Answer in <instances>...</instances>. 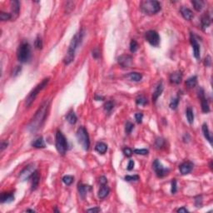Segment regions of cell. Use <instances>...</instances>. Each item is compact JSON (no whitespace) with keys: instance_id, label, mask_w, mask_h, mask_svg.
I'll return each mask as SVG.
<instances>
[{"instance_id":"60d3db41","label":"cell","mask_w":213,"mask_h":213,"mask_svg":"<svg viewBox=\"0 0 213 213\" xmlns=\"http://www.w3.org/2000/svg\"><path fill=\"white\" fill-rule=\"evenodd\" d=\"M139 180V176L134 175V176H126L125 177V181H135Z\"/></svg>"},{"instance_id":"f1b7e54d","label":"cell","mask_w":213,"mask_h":213,"mask_svg":"<svg viewBox=\"0 0 213 213\" xmlns=\"http://www.w3.org/2000/svg\"><path fill=\"white\" fill-rule=\"evenodd\" d=\"M192 4L194 8L198 12L201 11L203 7H204V2L201 1V0H192Z\"/></svg>"},{"instance_id":"7402d4cb","label":"cell","mask_w":213,"mask_h":213,"mask_svg":"<svg viewBox=\"0 0 213 213\" xmlns=\"http://www.w3.org/2000/svg\"><path fill=\"white\" fill-rule=\"evenodd\" d=\"M201 27H202V29L205 30V28H206L207 27H209L210 24L212 23V19L210 18L209 14L208 13H205L203 16L201 17Z\"/></svg>"},{"instance_id":"ba28073f","label":"cell","mask_w":213,"mask_h":213,"mask_svg":"<svg viewBox=\"0 0 213 213\" xmlns=\"http://www.w3.org/2000/svg\"><path fill=\"white\" fill-rule=\"evenodd\" d=\"M145 38L153 47H158L160 43V36L154 30H149L145 34Z\"/></svg>"},{"instance_id":"603a6c76","label":"cell","mask_w":213,"mask_h":213,"mask_svg":"<svg viewBox=\"0 0 213 213\" xmlns=\"http://www.w3.org/2000/svg\"><path fill=\"white\" fill-rule=\"evenodd\" d=\"M202 133H203V135H204L206 139L212 144V136L210 133L209 128H208V126L206 123H204L202 125Z\"/></svg>"},{"instance_id":"9a60e30c","label":"cell","mask_w":213,"mask_h":213,"mask_svg":"<svg viewBox=\"0 0 213 213\" xmlns=\"http://www.w3.org/2000/svg\"><path fill=\"white\" fill-rule=\"evenodd\" d=\"M193 165L192 162L191 161H186V162H183L181 163L180 167H179V170L182 175H186V174H189L193 169Z\"/></svg>"},{"instance_id":"836d02e7","label":"cell","mask_w":213,"mask_h":213,"mask_svg":"<svg viewBox=\"0 0 213 213\" xmlns=\"http://www.w3.org/2000/svg\"><path fill=\"white\" fill-rule=\"evenodd\" d=\"M34 46L37 49H42L43 48V40L40 36H38L34 41Z\"/></svg>"},{"instance_id":"bcb514c9","label":"cell","mask_w":213,"mask_h":213,"mask_svg":"<svg viewBox=\"0 0 213 213\" xmlns=\"http://www.w3.org/2000/svg\"><path fill=\"white\" fill-rule=\"evenodd\" d=\"M100 56V51L97 48H94L93 50V57L94 58H98Z\"/></svg>"},{"instance_id":"6da1fadb","label":"cell","mask_w":213,"mask_h":213,"mask_svg":"<svg viewBox=\"0 0 213 213\" xmlns=\"http://www.w3.org/2000/svg\"><path fill=\"white\" fill-rule=\"evenodd\" d=\"M49 104H50L49 101L44 102L43 104L41 105V107L37 111L36 113L34 114V116L30 122V123L28 124V129H29L30 132H32V133L36 132L38 129L41 128V127L44 123L45 119H46L47 115H48Z\"/></svg>"},{"instance_id":"ee69618b","label":"cell","mask_w":213,"mask_h":213,"mask_svg":"<svg viewBox=\"0 0 213 213\" xmlns=\"http://www.w3.org/2000/svg\"><path fill=\"white\" fill-rule=\"evenodd\" d=\"M142 117H143V114L142 113H137L135 114V119L137 121V123H141L142 121Z\"/></svg>"},{"instance_id":"74e56055","label":"cell","mask_w":213,"mask_h":213,"mask_svg":"<svg viewBox=\"0 0 213 213\" xmlns=\"http://www.w3.org/2000/svg\"><path fill=\"white\" fill-rule=\"evenodd\" d=\"M113 107H114V103L112 101H108L104 104V109L105 111H107L108 113H110L113 110Z\"/></svg>"},{"instance_id":"ab89813d","label":"cell","mask_w":213,"mask_h":213,"mask_svg":"<svg viewBox=\"0 0 213 213\" xmlns=\"http://www.w3.org/2000/svg\"><path fill=\"white\" fill-rule=\"evenodd\" d=\"M137 48H138V44H137V41L133 39L130 43V51L132 52H137Z\"/></svg>"},{"instance_id":"d4e9b609","label":"cell","mask_w":213,"mask_h":213,"mask_svg":"<svg viewBox=\"0 0 213 213\" xmlns=\"http://www.w3.org/2000/svg\"><path fill=\"white\" fill-rule=\"evenodd\" d=\"M95 150H96L98 153L104 154V153H106V152L108 151V145L104 143V142H97L96 144Z\"/></svg>"},{"instance_id":"cb8c5ba5","label":"cell","mask_w":213,"mask_h":213,"mask_svg":"<svg viewBox=\"0 0 213 213\" xmlns=\"http://www.w3.org/2000/svg\"><path fill=\"white\" fill-rule=\"evenodd\" d=\"M110 192V189L108 186L106 185H102V187L98 192V197L100 199H104L105 197H108V195Z\"/></svg>"},{"instance_id":"f6af8a7d","label":"cell","mask_w":213,"mask_h":213,"mask_svg":"<svg viewBox=\"0 0 213 213\" xmlns=\"http://www.w3.org/2000/svg\"><path fill=\"white\" fill-rule=\"evenodd\" d=\"M177 181L175 179H173V181H172V189H171V192L172 194L177 192Z\"/></svg>"},{"instance_id":"7dc6e473","label":"cell","mask_w":213,"mask_h":213,"mask_svg":"<svg viewBox=\"0 0 213 213\" xmlns=\"http://www.w3.org/2000/svg\"><path fill=\"white\" fill-rule=\"evenodd\" d=\"M211 63H212V58L210 56H207L204 60V64H205L206 67H210Z\"/></svg>"},{"instance_id":"4dcf8cb0","label":"cell","mask_w":213,"mask_h":213,"mask_svg":"<svg viewBox=\"0 0 213 213\" xmlns=\"http://www.w3.org/2000/svg\"><path fill=\"white\" fill-rule=\"evenodd\" d=\"M186 118L190 124H192L194 122V113H193L192 109L191 108H188L186 111Z\"/></svg>"},{"instance_id":"e0dca14e","label":"cell","mask_w":213,"mask_h":213,"mask_svg":"<svg viewBox=\"0 0 213 213\" xmlns=\"http://www.w3.org/2000/svg\"><path fill=\"white\" fill-rule=\"evenodd\" d=\"M180 12H181L182 17L185 18L186 20H191L192 18L194 15H193V13L192 12V10L189 9L188 8H186L185 6H182L180 9Z\"/></svg>"},{"instance_id":"30bf717a","label":"cell","mask_w":213,"mask_h":213,"mask_svg":"<svg viewBox=\"0 0 213 213\" xmlns=\"http://www.w3.org/2000/svg\"><path fill=\"white\" fill-rule=\"evenodd\" d=\"M35 172V167L33 165H28L22 171L19 175V177L22 181L28 180L29 178H31L32 174Z\"/></svg>"},{"instance_id":"681fc988","label":"cell","mask_w":213,"mask_h":213,"mask_svg":"<svg viewBox=\"0 0 213 213\" xmlns=\"http://www.w3.org/2000/svg\"><path fill=\"white\" fill-rule=\"evenodd\" d=\"M99 181H100L101 185H106L108 183V179L106 178L105 177H101L100 179H99Z\"/></svg>"},{"instance_id":"5b68a950","label":"cell","mask_w":213,"mask_h":213,"mask_svg":"<svg viewBox=\"0 0 213 213\" xmlns=\"http://www.w3.org/2000/svg\"><path fill=\"white\" fill-rule=\"evenodd\" d=\"M77 138L78 143L83 147L85 151H88L90 147V140H89L88 133L84 127H80L77 131Z\"/></svg>"},{"instance_id":"d6986e66","label":"cell","mask_w":213,"mask_h":213,"mask_svg":"<svg viewBox=\"0 0 213 213\" xmlns=\"http://www.w3.org/2000/svg\"><path fill=\"white\" fill-rule=\"evenodd\" d=\"M31 180H32V191L37 189L38 186L39 184V181H40V177L39 174L38 172V171H35L34 173L32 174V176L31 177Z\"/></svg>"},{"instance_id":"7bdbcfd3","label":"cell","mask_w":213,"mask_h":213,"mask_svg":"<svg viewBox=\"0 0 213 213\" xmlns=\"http://www.w3.org/2000/svg\"><path fill=\"white\" fill-rule=\"evenodd\" d=\"M123 153H124L125 156H127V157H131L132 155H133V150L131 148H129V147H125L124 149H123Z\"/></svg>"},{"instance_id":"ffe728a7","label":"cell","mask_w":213,"mask_h":213,"mask_svg":"<svg viewBox=\"0 0 213 213\" xmlns=\"http://www.w3.org/2000/svg\"><path fill=\"white\" fill-rule=\"evenodd\" d=\"M162 91H163V85H162V83H159L158 85L157 86V88L155 89L154 93H153V101L154 102H156L157 100V98L161 96V94L162 93Z\"/></svg>"},{"instance_id":"83f0119b","label":"cell","mask_w":213,"mask_h":213,"mask_svg":"<svg viewBox=\"0 0 213 213\" xmlns=\"http://www.w3.org/2000/svg\"><path fill=\"white\" fill-rule=\"evenodd\" d=\"M66 119H67V121L69 122L70 124L73 125L77 122V117L76 114L74 113V112H69L67 114V116H66Z\"/></svg>"},{"instance_id":"8d00e7d4","label":"cell","mask_w":213,"mask_h":213,"mask_svg":"<svg viewBox=\"0 0 213 213\" xmlns=\"http://www.w3.org/2000/svg\"><path fill=\"white\" fill-rule=\"evenodd\" d=\"M133 128H134V125H133V123H132L131 122H128L126 123V126H125V132H126L127 134H130V133H132Z\"/></svg>"},{"instance_id":"8fae6325","label":"cell","mask_w":213,"mask_h":213,"mask_svg":"<svg viewBox=\"0 0 213 213\" xmlns=\"http://www.w3.org/2000/svg\"><path fill=\"white\" fill-rule=\"evenodd\" d=\"M190 41H191V43L192 46L193 55L197 59H199V57H200V45L198 43V42L196 39V38H195L192 32L190 35Z\"/></svg>"},{"instance_id":"c3c4849f","label":"cell","mask_w":213,"mask_h":213,"mask_svg":"<svg viewBox=\"0 0 213 213\" xmlns=\"http://www.w3.org/2000/svg\"><path fill=\"white\" fill-rule=\"evenodd\" d=\"M21 67L20 66H17L16 68L15 69H13V76H17L18 73H20V72H21Z\"/></svg>"},{"instance_id":"f5cc1de1","label":"cell","mask_w":213,"mask_h":213,"mask_svg":"<svg viewBox=\"0 0 213 213\" xmlns=\"http://www.w3.org/2000/svg\"><path fill=\"white\" fill-rule=\"evenodd\" d=\"M88 212H101V209L99 207H95V208L88 209Z\"/></svg>"},{"instance_id":"2e32d148","label":"cell","mask_w":213,"mask_h":213,"mask_svg":"<svg viewBox=\"0 0 213 213\" xmlns=\"http://www.w3.org/2000/svg\"><path fill=\"white\" fill-rule=\"evenodd\" d=\"M77 189H78V192H79V195H80V197L83 198V199H84L85 197L87 196V193H88V191H90V190L92 189L91 188V186H87V185H83V183H78V185H77Z\"/></svg>"},{"instance_id":"f35d334b","label":"cell","mask_w":213,"mask_h":213,"mask_svg":"<svg viewBox=\"0 0 213 213\" xmlns=\"http://www.w3.org/2000/svg\"><path fill=\"white\" fill-rule=\"evenodd\" d=\"M178 103H179V97H177L176 98L172 99L171 102H170V108H171L172 109H173V110H175V109H177V106H178Z\"/></svg>"},{"instance_id":"4fadbf2b","label":"cell","mask_w":213,"mask_h":213,"mask_svg":"<svg viewBox=\"0 0 213 213\" xmlns=\"http://www.w3.org/2000/svg\"><path fill=\"white\" fill-rule=\"evenodd\" d=\"M11 16H12V20H15L18 18L19 15V11H20V4L18 1L13 0L11 1Z\"/></svg>"},{"instance_id":"b9f144b4","label":"cell","mask_w":213,"mask_h":213,"mask_svg":"<svg viewBox=\"0 0 213 213\" xmlns=\"http://www.w3.org/2000/svg\"><path fill=\"white\" fill-rule=\"evenodd\" d=\"M134 153L137 155H147L149 152L147 149H135Z\"/></svg>"},{"instance_id":"11a10c76","label":"cell","mask_w":213,"mask_h":213,"mask_svg":"<svg viewBox=\"0 0 213 213\" xmlns=\"http://www.w3.org/2000/svg\"><path fill=\"white\" fill-rule=\"evenodd\" d=\"M95 99H96L97 101H102L103 100V97H102L97 96V95H96V96H95Z\"/></svg>"},{"instance_id":"db71d44e","label":"cell","mask_w":213,"mask_h":213,"mask_svg":"<svg viewBox=\"0 0 213 213\" xmlns=\"http://www.w3.org/2000/svg\"><path fill=\"white\" fill-rule=\"evenodd\" d=\"M177 212H188V210L185 208L184 206H182V207L177 210Z\"/></svg>"},{"instance_id":"d6a6232c","label":"cell","mask_w":213,"mask_h":213,"mask_svg":"<svg viewBox=\"0 0 213 213\" xmlns=\"http://www.w3.org/2000/svg\"><path fill=\"white\" fill-rule=\"evenodd\" d=\"M165 143L166 142L165 140L163 139V138H161V137H158L157 140H156V142H155V146H156V147L158 149L160 148H162L164 146H165Z\"/></svg>"},{"instance_id":"44dd1931","label":"cell","mask_w":213,"mask_h":213,"mask_svg":"<svg viewBox=\"0 0 213 213\" xmlns=\"http://www.w3.org/2000/svg\"><path fill=\"white\" fill-rule=\"evenodd\" d=\"M0 200L2 203H5V202H11L14 200V197H13V193H7V192H3L1 194V197H0Z\"/></svg>"},{"instance_id":"484cf974","label":"cell","mask_w":213,"mask_h":213,"mask_svg":"<svg viewBox=\"0 0 213 213\" xmlns=\"http://www.w3.org/2000/svg\"><path fill=\"white\" fill-rule=\"evenodd\" d=\"M32 146L33 147H35V148H44L45 142L43 138L42 137L37 138L36 140H34L32 142Z\"/></svg>"},{"instance_id":"8992f818","label":"cell","mask_w":213,"mask_h":213,"mask_svg":"<svg viewBox=\"0 0 213 213\" xmlns=\"http://www.w3.org/2000/svg\"><path fill=\"white\" fill-rule=\"evenodd\" d=\"M48 82H49V78H45L39 84H38L35 87V88L32 90V92L28 94V97L26 98V106L29 107L30 105L32 104L33 102V101L35 100V98L37 97V96L38 95V93H40L43 89L45 87L48 85Z\"/></svg>"},{"instance_id":"ac0fdd59","label":"cell","mask_w":213,"mask_h":213,"mask_svg":"<svg viewBox=\"0 0 213 213\" xmlns=\"http://www.w3.org/2000/svg\"><path fill=\"white\" fill-rule=\"evenodd\" d=\"M181 80H182V74L181 72H172L170 76V81L174 83V84H179L181 83Z\"/></svg>"},{"instance_id":"5bb4252c","label":"cell","mask_w":213,"mask_h":213,"mask_svg":"<svg viewBox=\"0 0 213 213\" xmlns=\"http://www.w3.org/2000/svg\"><path fill=\"white\" fill-rule=\"evenodd\" d=\"M199 97L201 98V110L202 112L205 113H207L210 112V107L208 104V102L206 99L205 94H204V91L203 89L201 88L199 90Z\"/></svg>"},{"instance_id":"4316f807","label":"cell","mask_w":213,"mask_h":213,"mask_svg":"<svg viewBox=\"0 0 213 213\" xmlns=\"http://www.w3.org/2000/svg\"><path fill=\"white\" fill-rule=\"evenodd\" d=\"M197 84V77L192 76L189 77L187 80L186 81V86L188 88H193L194 87H196Z\"/></svg>"},{"instance_id":"f546056e","label":"cell","mask_w":213,"mask_h":213,"mask_svg":"<svg viewBox=\"0 0 213 213\" xmlns=\"http://www.w3.org/2000/svg\"><path fill=\"white\" fill-rule=\"evenodd\" d=\"M128 77L130 80L134 81V82H139V81L142 80V76L141 73H139V72H131V73H129L128 75Z\"/></svg>"},{"instance_id":"1f68e13d","label":"cell","mask_w":213,"mask_h":213,"mask_svg":"<svg viewBox=\"0 0 213 213\" xmlns=\"http://www.w3.org/2000/svg\"><path fill=\"white\" fill-rule=\"evenodd\" d=\"M73 181H74V177H72V176H70V175H67V176L63 177V181L67 186L71 185L73 182Z\"/></svg>"},{"instance_id":"f907efd6","label":"cell","mask_w":213,"mask_h":213,"mask_svg":"<svg viewBox=\"0 0 213 213\" xmlns=\"http://www.w3.org/2000/svg\"><path fill=\"white\" fill-rule=\"evenodd\" d=\"M133 168H134V161H133V160H131V161H129V162H128V171H132Z\"/></svg>"},{"instance_id":"e575fe53","label":"cell","mask_w":213,"mask_h":213,"mask_svg":"<svg viewBox=\"0 0 213 213\" xmlns=\"http://www.w3.org/2000/svg\"><path fill=\"white\" fill-rule=\"evenodd\" d=\"M136 102L137 105H142V106H144L147 103V99L143 96H139L136 99Z\"/></svg>"},{"instance_id":"52a82bcc","label":"cell","mask_w":213,"mask_h":213,"mask_svg":"<svg viewBox=\"0 0 213 213\" xmlns=\"http://www.w3.org/2000/svg\"><path fill=\"white\" fill-rule=\"evenodd\" d=\"M56 148L57 151L58 152L59 154L61 155H65L68 148H69V145H68V142L65 138L64 135L60 131H57L56 133Z\"/></svg>"},{"instance_id":"7c38bea8","label":"cell","mask_w":213,"mask_h":213,"mask_svg":"<svg viewBox=\"0 0 213 213\" xmlns=\"http://www.w3.org/2000/svg\"><path fill=\"white\" fill-rule=\"evenodd\" d=\"M117 61L122 68H129L133 64V57L128 54H124L119 57Z\"/></svg>"},{"instance_id":"7a4b0ae2","label":"cell","mask_w":213,"mask_h":213,"mask_svg":"<svg viewBox=\"0 0 213 213\" xmlns=\"http://www.w3.org/2000/svg\"><path fill=\"white\" fill-rule=\"evenodd\" d=\"M83 36H84V30L81 29L80 31L77 32L76 34L74 35V37L72 38V41L69 44V50H68L67 54H66L64 59H63L65 64H70L73 61L77 48H78V46L81 44L83 38Z\"/></svg>"},{"instance_id":"277c9868","label":"cell","mask_w":213,"mask_h":213,"mask_svg":"<svg viewBox=\"0 0 213 213\" xmlns=\"http://www.w3.org/2000/svg\"><path fill=\"white\" fill-rule=\"evenodd\" d=\"M17 57L21 63H26L29 60L31 57V48L28 42H23L19 45L17 52Z\"/></svg>"},{"instance_id":"d590c367","label":"cell","mask_w":213,"mask_h":213,"mask_svg":"<svg viewBox=\"0 0 213 213\" xmlns=\"http://www.w3.org/2000/svg\"><path fill=\"white\" fill-rule=\"evenodd\" d=\"M0 19L2 21H7L12 19V16L10 13H7L4 12H0Z\"/></svg>"},{"instance_id":"9f6ffc18","label":"cell","mask_w":213,"mask_h":213,"mask_svg":"<svg viewBox=\"0 0 213 213\" xmlns=\"http://www.w3.org/2000/svg\"><path fill=\"white\" fill-rule=\"evenodd\" d=\"M27 212H34L33 210H27Z\"/></svg>"},{"instance_id":"816d5d0a","label":"cell","mask_w":213,"mask_h":213,"mask_svg":"<svg viewBox=\"0 0 213 213\" xmlns=\"http://www.w3.org/2000/svg\"><path fill=\"white\" fill-rule=\"evenodd\" d=\"M8 142H2V143H1V151L3 152L4 149L8 147Z\"/></svg>"},{"instance_id":"9c48e42d","label":"cell","mask_w":213,"mask_h":213,"mask_svg":"<svg viewBox=\"0 0 213 213\" xmlns=\"http://www.w3.org/2000/svg\"><path fill=\"white\" fill-rule=\"evenodd\" d=\"M153 167L158 177H164L169 172V169L165 168L158 160H155L153 164Z\"/></svg>"},{"instance_id":"3957f363","label":"cell","mask_w":213,"mask_h":213,"mask_svg":"<svg viewBox=\"0 0 213 213\" xmlns=\"http://www.w3.org/2000/svg\"><path fill=\"white\" fill-rule=\"evenodd\" d=\"M140 8L146 14L152 15V14H156L161 10V4L158 1L146 0L142 2L140 4Z\"/></svg>"}]
</instances>
